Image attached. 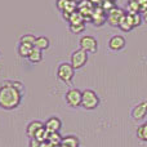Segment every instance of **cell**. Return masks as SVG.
Wrapping results in <instances>:
<instances>
[{"instance_id": "27", "label": "cell", "mask_w": 147, "mask_h": 147, "mask_svg": "<svg viewBox=\"0 0 147 147\" xmlns=\"http://www.w3.org/2000/svg\"><path fill=\"white\" fill-rule=\"evenodd\" d=\"M70 0H57V8H58L61 12H63L65 7L67 5V3H69Z\"/></svg>"}, {"instance_id": "19", "label": "cell", "mask_w": 147, "mask_h": 147, "mask_svg": "<svg viewBox=\"0 0 147 147\" xmlns=\"http://www.w3.org/2000/svg\"><path fill=\"white\" fill-rule=\"evenodd\" d=\"M48 142H51L54 147H58V146L62 145V137L59 136L58 132H56V133H49Z\"/></svg>"}, {"instance_id": "1", "label": "cell", "mask_w": 147, "mask_h": 147, "mask_svg": "<svg viewBox=\"0 0 147 147\" xmlns=\"http://www.w3.org/2000/svg\"><path fill=\"white\" fill-rule=\"evenodd\" d=\"M22 93L10 84V81L3 84L0 88V107L4 110H14L20 106Z\"/></svg>"}, {"instance_id": "29", "label": "cell", "mask_w": 147, "mask_h": 147, "mask_svg": "<svg viewBox=\"0 0 147 147\" xmlns=\"http://www.w3.org/2000/svg\"><path fill=\"white\" fill-rule=\"evenodd\" d=\"M40 146H41V142H39L35 138H32V140L30 141V147H40Z\"/></svg>"}, {"instance_id": "32", "label": "cell", "mask_w": 147, "mask_h": 147, "mask_svg": "<svg viewBox=\"0 0 147 147\" xmlns=\"http://www.w3.org/2000/svg\"><path fill=\"white\" fill-rule=\"evenodd\" d=\"M141 16H142V20L145 21V22H147V9L143 10V12L141 13Z\"/></svg>"}, {"instance_id": "20", "label": "cell", "mask_w": 147, "mask_h": 147, "mask_svg": "<svg viewBox=\"0 0 147 147\" xmlns=\"http://www.w3.org/2000/svg\"><path fill=\"white\" fill-rule=\"evenodd\" d=\"M69 22H70V25H79V23H85V21H84L83 16L76 10V12H74L70 16Z\"/></svg>"}, {"instance_id": "18", "label": "cell", "mask_w": 147, "mask_h": 147, "mask_svg": "<svg viewBox=\"0 0 147 147\" xmlns=\"http://www.w3.org/2000/svg\"><path fill=\"white\" fill-rule=\"evenodd\" d=\"M34 49L32 45H28V44H20V47H18V54H20L21 57H23V58H27L28 56H30L31 51Z\"/></svg>"}, {"instance_id": "24", "label": "cell", "mask_w": 147, "mask_h": 147, "mask_svg": "<svg viewBox=\"0 0 147 147\" xmlns=\"http://www.w3.org/2000/svg\"><path fill=\"white\" fill-rule=\"evenodd\" d=\"M35 41H36V36L31 35V34H26V35H23L22 38H21V43L22 44H28V45L34 47Z\"/></svg>"}, {"instance_id": "17", "label": "cell", "mask_w": 147, "mask_h": 147, "mask_svg": "<svg viewBox=\"0 0 147 147\" xmlns=\"http://www.w3.org/2000/svg\"><path fill=\"white\" fill-rule=\"evenodd\" d=\"M34 47L40 51H44V49H48L49 48V39L45 38V36H39L36 38V41L34 44Z\"/></svg>"}, {"instance_id": "23", "label": "cell", "mask_w": 147, "mask_h": 147, "mask_svg": "<svg viewBox=\"0 0 147 147\" xmlns=\"http://www.w3.org/2000/svg\"><path fill=\"white\" fill-rule=\"evenodd\" d=\"M76 10H78V1H76V0H70V1L67 3V5L65 7L63 12L69 13V14H72V13L76 12Z\"/></svg>"}, {"instance_id": "14", "label": "cell", "mask_w": 147, "mask_h": 147, "mask_svg": "<svg viewBox=\"0 0 147 147\" xmlns=\"http://www.w3.org/2000/svg\"><path fill=\"white\" fill-rule=\"evenodd\" d=\"M119 27H120V30L125 31V32H128V31L134 28L132 22H130V18H129V16H128V13H125V16L121 18V21H120V23H119Z\"/></svg>"}, {"instance_id": "4", "label": "cell", "mask_w": 147, "mask_h": 147, "mask_svg": "<svg viewBox=\"0 0 147 147\" xmlns=\"http://www.w3.org/2000/svg\"><path fill=\"white\" fill-rule=\"evenodd\" d=\"M88 62V53L83 49H78L72 53L71 56V66L74 67L75 70L78 69H81L84 65Z\"/></svg>"}, {"instance_id": "31", "label": "cell", "mask_w": 147, "mask_h": 147, "mask_svg": "<svg viewBox=\"0 0 147 147\" xmlns=\"http://www.w3.org/2000/svg\"><path fill=\"white\" fill-rule=\"evenodd\" d=\"M40 147H54L53 145H52L51 142H48V141H45V142H41V146Z\"/></svg>"}, {"instance_id": "30", "label": "cell", "mask_w": 147, "mask_h": 147, "mask_svg": "<svg viewBox=\"0 0 147 147\" xmlns=\"http://www.w3.org/2000/svg\"><path fill=\"white\" fill-rule=\"evenodd\" d=\"M89 1H90L94 7H99V5H101V3H102V0H89Z\"/></svg>"}, {"instance_id": "25", "label": "cell", "mask_w": 147, "mask_h": 147, "mask_svg": "<svg viewBox=\"0 0 147 147\" xmlns=\"http://www.w3.org/2000/svg\"><path fill=\"white\" fill-rule=\"evenodd\" d=\"M99 7H101L106 13H109L110 10L114 9L116 5H115V1H111V0H102V3H101Z\"/></svg>"}, {"instance_id": "26", "label": "cell", "mask_w": 147, "mask_h": 147, "mask_svg": "<svg viewBox=\"0 0 147 147\" xmlns=\"http://www.w3.org/2000/svg\"><path fill=\"white\" fill-rule=\"evenodd\" d=\"M70 30L74 34H80L85 30V23H79V25H70Z\"/></svg>"}, {"instance_id": "3", "label": "cell", "mask_w": 147, "mask_h": 147, "mask_svg": "<svg viewBox=\"0 0 147 147\" xmlns=\"http://www.w3.org/2000/svg\"><path fill=\"white\" fill-rule=\"evenodd\" d=\"M57 75L65 83H71V80L74 79V75H75V69L71 66V63H67V62H63L58 66V70H57Z\"/></svg>"}, {"instance_id": "5", "label": "cell", "mask_w": 147, "mask_h": 147, "mask_svg": "<svg viewBox=\"0 0 147 147\" xmlns=\"http://www.w3.org/2000/svg\"><path fill=\"white\" fill-rule=\"evenodd\" d=\"M93 9H94V5L92 4L89 0H80L78 3V12L83 16L84 21H92V13H93Z\"/></svg>"}, {"instance_id": "10", "label": "cell", "mask_w": 147, "mask_h": 147, "mask_svg": "<svg viewBox=\"0 0 147 147\" xmlns=\"http://www.w3.org/2000/svg\"><path fill=\"white\" fill-rule=\"evenodd\" d=\"M147 115V101H142L133 109L132 116L134 120H142Z\"/></svg>"}, {"instance_id": "15", "label": "cell", "mask_w": 147, "mask_h": 147, "mask_svg": "<svg viewBox=\"0 0 147 147\" xmlns=\"http://www.w3.org/2000/svg\"><path fill=\"white\" fill-rule=\"evenodd\" d=\"M41 58H43V54H41V51L38 48H35L34 47V49L31 51L30 56L27 57V59L31 62V63H39V62L41 61Z\"/></svg>"}, {"instance_id": "12", "label": "cell", "mask_w": 147, "mask_h": 147, "mask_svg": "<svg viewBox=\"0 0 147 147\" xmlns=\"http://www.w3.org/2000/svg\"><path fill=\"white\" fill-rule=\"evenodd\" d=\"M41 128H44L43 123L39 121V120H34V121H31L30 124L27 125V128H26V133H27V136L32 140V138H35V134L41 129Z\"/></svg>"}, {"instance_id": "28", "label": "cell", "mask_w": 147, "mask_h": 147, "mask_svg": "<svg viewBox=\"0 0 147 147\" xmlns=\"http://www.w3.org/2000/svg\"><path fill=\"white\" fill-rule=\"evenodd\" d=\"M10 84H12V85L14 86L16 89H18L20 92H22V90H23V84H22V83H20V81H10Z\"/></svg>"}, {"instance_id": "16", "label": "cell", "mask_w": 147, "mask_h": 147, "mask_svg": "<svg viewBox=\"0 0 147 147\" xmlns=\"http://www.w3.org/2000/svg\"><path fill=\"white\" fill-rule=\"evenodd\" d=\"M62 145L66 147H79V138L75 136H66L62 138Z\"/></svg>"}, {"instance_id": "9", "label": "cell", "mask_w": 147, "mask_h": 147, "mask_svg": "<svg viewBox=\"0 0 147 147\" xmlns=\"http://www.w3.org/2000/svg\"><path fill=\"white\" fill-rule=\"evenodd\" d=\"M92 23L94 26H102L105 22H107V13L101 7H94L92 13Z\"/></svg>"}, {"instance_id": "21", "label": "cell", "mask_w": 147, "mask_h": 147, "mask_svg": "<svg viewBox=\"0 0 147 147\" xmlns=\"http://www.w3.org/2000/svg\"><path fill=\"white\" fill-rule=\"evenodd\" d=\"M137 137L141 141L147 142V123H145V124H142L141 127L137 128Z\"/></svg>"}, {"instance_id": "11", "label": "cell", "mask_w": 147, "mask_h": 147, "mask_svg": "<svg viewBox=\"0 0 147 147\" xmlns=\"http://www.w3.org/2000/svg\"><path fill=\"white\" fill-rule=\"evenodd\" d=\"M109 47H110V49L111 51H121L123 48L125 47V39H124V36H121V35H115V36H112L111 39H110V41H109Z\"/></svg>"}, {"instance_id": "22", "label": "cell", "mask_w": 147, "mask_h": 147, "mask_svg": "<svg viewBox=\"0 0 147 147\" xmlns=\"http://www.w3.org/2000/svg\"><path fill=\"white\" fill-rule=\"evenodd\" d=\"M48 137H49V132L45 129V127L41 128L35 134V140H38L39 142H45V141H48Z\"/></svg>"}, {"instance_id": "6", "label": "cell", "mask_w": 147, "mask_h": 147, "mask_svg": "<svg viewBox=\"0 0 147 147\" xmlns=\"http://www.w3.org/2000/svg\"><path fill=\"white\" fill-rule=\"evenodd\" d=\"M79 44H80V49L85 51L86 53H96L97 48H98V43H97L96 38H93V36H88V35L80 38Z\"/></svg>"}, {"instance_id": "13", "label": "cell", "mask_w": 147, "mask_h": 147, "mask_svg": "<svg viewBox=\"0 0 147 147\" xmlns=\"http://www.w3.org/2000/svg\"><path fill=\"white\" fill-rule=\"evenodd\" d=\"M61 125H62L61 120H59L58 117H51V119H48V121L44 124V127H45V129L48 130L49 133H56L61 129Z\"/></svg>"}, {"instance_id": "33", "label": "cell", "mask_w": 147, "mask_h": 147, "mask_svg": "<svg viewBox=\"0 0 147 147\" xmlns=\"http://www.w3.org/2000/svg\"><path fill=\"white\" fill-rule=\"evenodd\" d=\"M111 1H116V0H111Z\"/></svg>"}, {"instance_id": "2", "label": "cell", "mask_w": 147, "mask_h": 147, "mask_svg": "<svg viewBox=\"0 0 147 147\" xmlns=\"http://www.w3.org/2000/svg\"><path fill=\"white\" fill-rule=\"evenodd\" d=\"M81 106L85 110H94L99 106V98L96 94V92L92 89H85L83 92V99H81Z\"/></svg>"}, {"instance_id": "8", "label": "cell", "mask_w": 147, "mask_h": 147, "mask_svg": "<svg viewBox=\"0 0 147 147\" xmlns=\"http://www.w3.org/2000/svg\"><path fill=\"white\" fill-rule=\"evenodd\" d=\"M125 16V10L121 9L119 7H115L114 9H111L107 13V22L111 26H119L121 18Z\"/></svg>"}, {"instance_id": "7", "label": "cell", "mask_w": 147, "mask_h": 147, "mask_svg": "<svg viewBox=\"0 0 147 147\" xmlns=\"http://www.w3.org/2000/svg\"><path fill=\"white\" fill-rule=\"evenodd\" d=\"M81 99H83V92L79 89H70L66 93V102L71 107L81 106Z\"/></svg>"}]
</instances>
